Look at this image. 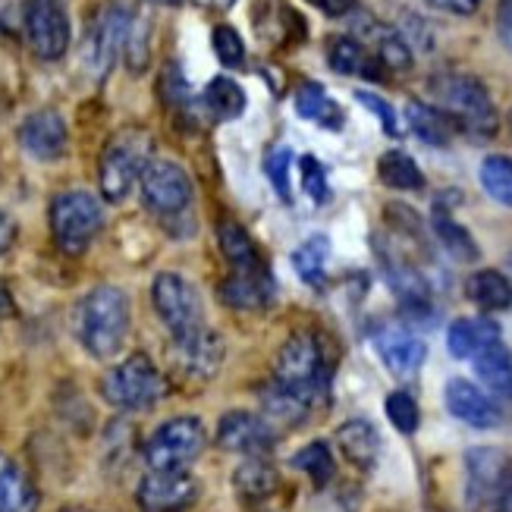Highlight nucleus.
Listing matches in <instances>:
<instances>
[{"label":"nucleus","mask_w":512,"mask_h":512,"mask_svg":"<svg viewBox=\"0 0 512 512\" xmlns=\"http://www.w3.org/2000/svg\"><path fill=\"white\" fill-rule=\"evenodd\" d=\"M465 296L481 311H506L512 305V280L503 271H475L465 280Z\"/></svg>","instance_id":"bb28decb"},{"label":"nucleus","mask_w":512,"mask_h":512,"mask_svg":"<svg viewBox=\"0 0 512 512\" xmlns=\"http://www.w3.org/2000/svg\"><path fill=\"white\" fill-rule=\"evenodd\" d=\"M151 302L161 324L170 330L173 340H183L189 333L205 327V308L198 289L183 274H158L151 286Z\"/></svg>","instance_id":"1a4fd4ad"},{"label":"nucleus","mask_w":512,"mask_h":512,"mask_svg":"<svg viewBox=\"0 0 512 512\" xmlns=\"http://www.w3.org/2000/svg\"><path fill=\"white\" fill-rule=\"evenodd\" d=\"M104 227V208L92 192H60L51 202V233L63 255H82Z\"/></svg>","instance_id":"423d86ee"},{"label":"nucleus","mask_w":512,"mask_h":512,"mask_svg":"<svg viewBox=\"0 0 512 512\" xmlns=\"http://www.w3.org/2000/svg\"><path fill=\"white\" fill-rule=\"evenodd\" d=\"M129 299L117 286H98L76 305V337L95 359H114L129 337Z\"/></svg>","instance_id":"7ed1b4c3"},{"label":"nucleus","mask_w":512,"mask_h":512,"mask_svg":"<svg viewBox=\"0 0 512 512\" xmlns=\"http://www.w3.org/2000/svg\"><path fill=\"white\" fill-rule=\"evenodd\" d=\"M217 242L224 258L233 264V271H261V267H267L252 236L239 224H233V220H224V224L217 227Z\"/></svg>","instance_id":"cd10ccee"},{"label":"nucleus","mask_w":512,"mask_h":512,"mask_svg":"<svg viewBox=\"0 0 512 512\" xmlns=\"http://www.w3.org/2000/svg\"><path fill=\"white\" fill-rule=\"evenodd\" d=\"M509 264H512V261H509Z\"/></svg>","instance_id":"6e6d98bb"},{"label":"nucleus","mask_w":512,"mask_h":512,"mask_svg":"<svg viewBox=\"0 0 512 512\" xmlns=\"http://www.w3.org/2000/svg\"><path fill=\"white\" fill-rule=\"evenodd\" d=\"M509 126H512V114H509Z\"/></svg>","instance_id":"5fc2aeb1"},{"label":"nucleus","mask_w":512,"mask_h":512,"mask_svg":"<svg viewBox=\"0 0 512 512\" xmlns=\"http://www.w3.org/2000/svg\"><path fill=\"white\" fill-rule=\"evenodd\" d=\"M497 35H500V44L512 54V0H500L497 7Z\"/></svg>","instance_id":"49530a36"},{"label":"nucleus","mask_w":512,"mask_h":512,"mask_svg":"<svg viewBox=\"0 0 512 512\" xmlns=\"http://www.w3.org/2000/svg\"><path fill=\"white\" fill-rule=\"evenodd\" d=\"M217 443L239 456H264L277 443V431L261 415L252 412H227L220 418Z\"/></svg>","instance_id":"dca6fc26"},{"label":"nucleus","mask_w":512,"mask_h":512,"mask_svg":"<svg viewBox=\"0 0 512 512\" xmlns=\"http://www.w3.org/2000/svg\"><path fill=\"white\" fill-rule=\"evenodd\" d=\"M500 340V327L491 318H459L447 330V349L456 359H475L491 343Z\"/></svg>","instance_id":"b1692460"},{"label":"nucleus","mask_w":512,"mask_h":512,"mask_svg":"<svg viewBox=\"0 0 512 512\" xmlns=\"http://www.w3.org/2000/svg\"><path fill=\"white\" fill-rule=\"evenodd\" d=\"M308 4H315L327 16H346L355 7V0H308Z\"/></svg>","instance_id":"8fccbe9b"},{"label":"nucleus","mask_w":512,"mask_h":512,"mask_svg":"<svg viewBox=\"0 0 512 512\" xmlns=\"http://www.w3.org/2000/svg\"><path fill=\"white\" fill-rule=\"evenodd\" d=\"M387 418L393 421V428L399 434H415L418 421H421V412H418V403L412 399V393H406V390L390 393L387 396Z\"/></svg>","instance_id":"ea45409f"},{"label":"nucleus","mask_w":512,"mask_h":512,"mask_svg":"<svg viewBox=\"0 0 512 512\" xmlns=\"http://www.w3.org/2000/svg\"><path fill=\"white\" fill-rule=\"evenodd\" d=\"M472 362H475V371L487 390L497 396H512V352L503 346V340L478 352Z\"/></svg>","instance_id":"c85d7f7f"},{"label":"nucleus","mask_w":512,"mask_h":512,"mask_svg":"<svg viewBox=\"0 0 512 512\" xmlns=\"http://www.w3.org/2000/svg\"><path fill=\"white\" fill-rule=\"evenodd\" d=\"M132 29V13L120 4H101L95 16L88 19L82 38V63L95 79H104L110 66L126 48V38Z\"/></svg>","instance_id":"0eeeda50"},{"label":"nucleus","mask_w":512,"mask_h":512,"mask_svg":"<svg viewBox=\"0 0 512 512\" xmlns=\"http://www.w3.org/2000/svg\"><path fill=\"white\" fill-rule=\"evenodd\" d=\"M406 120L412 126V132L421 139V142H428L434 148H443V145H450L453 136H456V129L453 123L440 114V110L428 101H409L406 104Z\"/></svg>","instance_id":"c756f323"},{"label":"nucleus","mask_w":512,"mask_h":512,"mask_svg":"<svg viewBox=\"0 0 512 512\" xmlns=\"http://www.w3.org/2000/svg\"><path fill=\"white\" fill-rule=\"evenodd\" d=\"M506 462H509V456H503L500 450H491V447L469 450V456H465V475H469V481H465V494H469L472 509H478V512L497 509Z\"/></svg>","instance_id":"4468645a"},{"label":"nucleus","mask_w":512,"mask_h":512,"mask_svg":"<svg viewBox=\"0 0 512 512\" xmlns=\"http://www.w3.org/2000/svg\"><path fill=\"white\" fill-rule=\"evenodd\" d=\"M327 63L333 73L340 76H365V79H384V66L368 51V44L352 38V35H337L327 44Z\"/></svg>","instance_id":"aec40b11"},{"label":"nucleus","mask_w":512,"mask_h":512,"mask_svg":"<svg viewBox=\"0 0 512 512\" xmlns=\"http://www.w3.org/2000/svg\"><path fill=\"white\" fill-rule=\"evenodd\" d=\"M374 346H377L384 365L393 374H415L421 368V362H425V355H428V346L421 343L415 333H409L406 327H384V330H377Z\"/></svg>","instance_id":"6ab92c4d"},{"label":"nucleus","mask_w":512,"mask_h":512,"mask_svg":"<svg viewBox=\"0 0 512 512\" xmlns=\"http://www.w3.org/2000/svg\"><path fill=\"white\" fill-rule=\"evenodd\" d=\"M327 255H330V242H327V236H311V239H305L302 246L293 252V267H296V274H299L305 283L318 286V283L324 280Z\"/></svg>","instance_id":"e433bc0d"},{"label":"nucleus","mask_w":512,"mask_h":512,"mask_svg":"<svg viewBox=\"0 0 512 512\" xmlns=\"http://www.w3.org/2000/svg\"><path fill=\"white\" fill-rule=\"evenodd\" d=\"M205 425L192 415L170 418L145 443V462L151 472H176L192 465L205 450Z\"/></svg>","instance_id":"6e6552de"},{"label":"nucleus","mask_w":512,"mask_h":512,"mask_svg":"<svg viewBox=\"0 0 512 512\" xmlns=\"http://www.w3.org/2000/svg\"><path fill=\"white\" fill-rule=\"evenodd\" d=\"M13 242H16V224L7 211H0V255H7L13 249Z\"/></svg>","instance_id":"de8ad7c7"},{"label":"nucleus","mask_w":512,"mask_h":512,"mask_svg":"<svg viewBox=\"0 0 512 512\" xmlns=\"http://www.w3.org/2000/svg\"><path fill=\"white\" fill-rule=\"evenodd\" d=\"M211 48L217 60L230 66V70H242L246 66V44H242V35L233 26H217L211 35Z\"/></svg>","instance_id":"58836bf2"},{"label":"nucleus","mask_w":512,"mask_h":512,"mask_svg":"<svg viewBox=\"0 0 512 512\" xmlns=\"http://www.w3.org/2000/svg\"><path fill=\"white\" fill-rule=\"evenodd\" d=\"M22 29L35 57L60 60L70 48V13L63 0H26L22 4Z\"/></svg>","instance_id":"9d476101"},{"label":"nucleus","mask_w":512,"mask_h":512,"mask_svg":"<svg viewBox=\"0 0 512 512\" xmlns=\"http://www.w3.org/2000/svg\"><path fill=\"white\" fill-rule=\"evenodd\" d=\"M170 362L186 384H205L224 365V340H220V333L202 327L183 340H173Z\"/></svg>","instance_id":"f8f14e48"},{"label":"nucleus","mask_w":512,"mask_h":512,"mask_svg":"<svg viewBox=\"0 0 512 512\" xmlns=\"http://www.w3.org/2000/svg\"><path fill=\"white\" fill-rule=\"evenodd\" d=\"M299 176H302V189L308 192L311 202L324 205L330 198V183H327V170L321 167V161L305 154V158L299 161Z\"/></svg>","instance_id":"a19ab883"},{"label":"nucleus","mask_w":512,"mask_h":512,"mask_svg":"<svg viewBox=\"0 0 512 512\" xmlns=\"http://www.w3.org/2000/svg\"><path fill=\"white\" fill-rule=\"evenodd\" d=\"M198 497V481L186 472H151L142 478L136 500L145 512H183Z\"/></svg>","instance_id":"ddd939ff"},{"label":"nucleus","mask_w":512,"mask_h":512,"mask_svg":"<svg viewBox=\"0 0 512 512\" xmlns=\"http://www.w3.org/2000/svg\"><path fill=\"white\" fill-rule=\"evenodd\" d=\"M355 101L359 104H365L371 114L381 120V126H384V132L387 136H399V120H396V110L381 98V95H371V92H355Z\"/></svg>","instance_id":"37998d69"},{"label":"nucleus","mask_w":512,"mask_h":512,"mask_svg":"<svg viewBox=\"0 0 512 512\" xmlns=\"http://www.w3.org/2000/svg\"><path fill=\"white\" fill-rule=\"evenodd\" d=\"M428 92H431V104L462 136H469L475 142H487L497 136L500 117L494 98L487 95L481 79L469 73H437L428 82Z\"/></svg>","instance_id":"f257e3e1"},{"label":"nucleus","mask_w":512,"mask_h":512,"mask_svg":"<svg viewBox=\"0 0 512 512\" xmlns=\"http://www.w3.org/2000/svg\"><path fill=\"white\" fill-rule=\"evenodd\" d=\"M494 512H512V459L506 462V472H503V484H500V497H497V509Z\"/></svg>","instance_id":"09e8293b"},{"label":"nucleus","mask_w":512,"mask_h":512,"mask_svg":"<svg viewBox=\"0 0 512 512\" xmlns=\"http://www.w3.org/2000/svg\"><path fill=\"white\" fill-rule=\"evenodd\" d=\"M305 412H308V406L299 403L296 396H289L286 390H280L274 381L261 390V418L274 431L277 428H289V425H299V421L305 418Z\"/></svg>","instance_id":"473e14b6"},{"label":"nucleus","mask_w":512,"mask_h":512,"mask_svg":"<svg viewBox=\"0 0 512 512\" xmlns=\"http://www.w3.org/2000/svg\"><path fill=\"white\" fill-rule=\"evenodd\" d=\"M377 176L381 183L399 192H415L425 189V173L418 170V164L409 158L406 151H387L381 161H377Z\"/></svg>","instance_id":"72a5a7b5"},{"label":"nucleus","mask_w":512,"mask_h":512,"mask_svg":"<svg viewBox=\"0 0 512 512\" xmlns=\"http://www.w3.org/2000/svg\"><path fill=\"white\" fill-rule=\"evenodd\" d=\"M447 409L453 418L465 421L469 428H497L500 425V409L491 396H487L484 390H478L475 384L462 381V377H456V381L447 384Z\"/></svg>","instance_id":"f3484780"},{"label":"nucleus","mask_w":512,"mask_h":512,"mask_svg":"<svg viewBox=\"0 0 512 512\" xmlns=\"http://www.w3.org/2000/svg\"><path fill=\"white\" fill-rule=\"evenodd\" d=\"M252 22L255 29L264 41L271 44H286L305 35V26L296 10H289V4H283V0H255L252 7Z\"/></svg>","instance_id":"412c9836"},{"label":"nucleus","mask_w":512,"mask_h":512,"mask_svg":"<svg viewBox=\"0 0 512 512\" xmlns=\"http://www.w3.org/2000/svg\"><path fill=\"white\" fill-rule=\"evenodd\" d=\"M365 35L371 41L368 51L377 57V63H381L384 70H390V73H409L412 70V51H409L406 38L396 29L381 26V22H368Z\"/></svg>","instance_id":"a878e982"},{"label":"nucleus","mask_w":512,"mask_h":512,"mask_svg":"<svg viewBox=\"0 0 512 512\" xmlns=\"http://www.w3.org/2000/svg\"><path fill=\"white\" fill-rule=\"evenodd\" d=\"M233 487L242 503H261L267 497H274V491L280 487V475L274 469V462H267L264 456H246L233 472Z\"/></svg>","instance_id":"5701e85b"},{"label":"nucleus","mask_w":512,"mask_h":512,"mask_svg":"<svg viewBox=\"0 0 512 512\" xmlns=\"http://www.w3.org/2000/svg\"><path fill=\"white\" fill-rule=\"evenodd\" d=\"M293 465L315 481V487H327L330 478L337 475V462H333V453L324 440H315V443H308L305 450H299L293 456Z\"/></svg>","instance_id":"c9c22d12"},{"label":"nucleus","mask_w":512,"mask_h":512,"mask_svg":"<svg viewBox=\"0 0 512 512\" xmlns=\"http://www.w3.org/2000/svg\"><path fill=\"white\" fill-rule=\"evenodd\" d=\"M142 202L158 217H180L192 205L189 173L173 161H151L142 173Z\"/></svg>","instance_id":"9b49d317"},{"label":"nucleus","mask_w":512,"mask_h":512,"mask_svg":"<svg viewBox=\"0 0 512 512\" xmlns=\"http://www.w3.org/2000/svg\"><path fill=\"white\" fill-rule=\"evenodd\" d=\"M296 110L302 120H311L324 129H340L343 126V110L337 107L318 82H305L296 92Z\"/></svg>","instance_id":"7c9ffc66"},{"label":"nucleus","mask_w":512,"mask_h":512,"mask_svg":"<svg viewBox=\"0 0 512 512\" xmlns=\"http://www.w3.org/2000/svg\"><path fill=\"white\" fill-rule=\"evenodd\" d=\"M151 151H154L151 132L142 126H123L107 139L98 164V183L107 202L117 205L139 186L145 167L154 161Z\"/></svg>","instance_id":"20e7f679"},{"label":"nucleus","mask_w":512,"mask_h":512,"mask_svg":"<svg viewBox=\"0 0 512 512\" xmlns=\"http://www.w3.org/2000/svg\"><path fill=\"white\" fill-rule=\"evenodd\" d=\"M198 7H205V10H230L236 0H195Z\"/></svg>","instance_id":"603ef678"},{"label":"nucleus","mask_w":512,"mask_h":512,"mask_svg":"<svg viewBox=\"0 0 512 512\" xmlns=\"http://www.w3.org/2000/svg\"><path fill=\"white\" fill-rule=\"evenodd\" d=\"M330 359L318 333L299 330L293 333L277 352L274 362V384L296 396L308 409L318 406L330 390Z\"/></svg>","instance_id":"f03ea898"},{"label":"nucleus","mask_w":512,"mask_h":512,"mask_svg":"<svg viewBox=\"0 0 512 512\" xmlns=\"http://www.w3.org/2000/svg\"><path fill=\"white\" fill-rule=\"evenodd\" d=\"M164 393H167L164 374L142 352L129 355V359H123L101 377V396L123 412H142L158 406Z\"/></svg>","instance_id":"39448f33"},{"label":"nucleus","mask_w":512,"mask_h":512,"mask_svg":"<svg viewBox=\"0 0 512 512\" xmlns=\"http://www.w3.org/2000/svg\"><path fill=\"white\" fill-rule=\"evenodd\" d=\"M205 107H208V114L220 123H227V120H236L242 117V110H246V92H242V85L233 82L230 76H217L208 82L205 88V95H202Z\"/></svg>","instance_id":"2f4dec72"},{"label":"nucleus","mask_w":512,"mask_h":512,"mask_svg":"<svg viewBox=\"0 0 512 512\" xmlns=\"http://www.w3.org/2000/svg\"><path fill=\"white\" fill-rule=\"evenodd\" d=\"M289 167H293V151L289 148H271L267 151V158H264V173H267V180L274 183L277 195L283 198V202H289Z\"/></svg>","instance_id":"79ce46f5"},{"label":"nucleus","mask_w":512,"mask_h":512,"mask_svg":"<svg viewBox=\"0 0 512 512\" xmlns=\"http://www.w3.org/2000/svg\"><path fill=\"white\" fill-rule=\"evenodd\" d=\"M38 491L32 478L19 469V462L0 453V512H35Z\"/></svg>","instance_id":"393cba45"},{"label":"nucleus","mask_w":512,"mask_h":512,"mask_svg":"<svg viewBox=\"0 0 512 512\" xmlns=\"http://www.w3.org/2000/svg\"><path fill=\"white\" fill-rule=\"evenodd\" d=\"M148 4H161V7H176V4H183V0H148Z\"/></svg>","instance_id":"864d4df0"},{"label":"nucleus","mask_w":512,"mask_h":512,"mask_svg":"<svg viewBox=\"0 0 512 512\" xmlns=\"http://www.w3.org/2000/svg\"><path fill=\"white\" fill-rule=\"evenodd\" d=\"M220 299L236 311H258L274 302V277L267 267H261V271H233L220 280Z\"/></svg>","instance_id":"a211bd4d"},{"label":"nucleus","mask_w":512,"mask_h":512,"mask_svg":"<svg viewBox=\"0 0 512 512\" xmlns=\"http://www.w3.org/2000/svg\"><path fill=\"white\" fill-rule=\"evenodd\" d=\"M16 315V302H13V293H10V286L0 280V321H7Z\"/></svg>","instance_id":"3c124183"},{"label":"nucleus","mask_w":512,"mask_h":512,"mask_svg":"<svg viewBox=\"0 0 512 512\" xmlns=\"http://www.w3.org/2000/svg\"><path fill=\"white\" fill-rule=\"evenodd\" d=\"M16 139L22 145V151L32 154L35 161H60L66 154V145H70V132H66V123L57 110H35L26 120H22Z\"/></svg>","instance_id":"2eb2a0df"},{"label":"nucleus","mask_w":512,"mask_h":512,"mask_svg":"<svg viewBox=\"0 0 512 512\" xmlns=\"http://www.w3.org/2000/svg\"><path fill=\"white\" fill-rule=\"evenodd\" d=\"M481 186L494 202L512 208V158L506 154H491L481 164Z\"/></svg>","instance_id":"4c0bfd02"},{"label":"nucleus","mask_w":512,"mask_h":512,"mask_svg":"<svg viewBox=\"0 0 512 512\" xmlns=\"http://www.w3.org/2000/svg\"><path fill=\"white\" fill-rule=\"evenodd\" d=\"M431 10H440V13H450V16H472L481 0H425Z\"/></svg>","instance_id":"a18cd8bd"},{"label":"nucleus","mask_w":512,"mask_h":512,"mask_svg":"<svg viewBox=\"0 0 512 512\" xmlns=\"http://www.w3.org/2000/svg\"><path fill=\"white\" fill-rule=\"evenodd\" d=\"M434 233L443 242V249H447L456 261H478V246H475L472 233L462 224H456V220L440 208L434 211Z\"/></svg>","instance_id":"f704fd0d"},{"label":"nucleus","mask_w":512,"mask_h":512,"mask_svg":"<svg viewBox=\"0 0 512 512\" xmlns=\"http://www.w3.org/2000/svg\"><path fill=\"white\" fill-rule=\"evenodd\" d=\"M337 443H340L343 456L362 472H371L377 459H381V434H377V428L365 418H352L346 425H340Z\"/></svg>","instance_id":"4be33fe9"},{"label":"nucleus","mask_w":512,"mask_h":512,"mask_svg":"<svg viewBox=\"0 0 512 512\" xmlns=\"http://www.w3.org/2000/svg\"><path fill=\"white\" fill-rule=\"evenodd\" d=\"M161 92L170 104H183L189 98V85L183 79V70L176 63L164 66V76H161Z\"/></svg>","instance_id":"c03bdc74"}]
</instances>
